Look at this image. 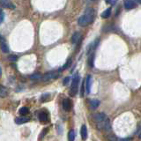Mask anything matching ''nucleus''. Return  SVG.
<instances>
[{
	"label": "nucleus",
	"mask_w": 141,
	"mask_h": 141,
	"mask_svg": "<svg viewBox=\"0 0 141 141\" xmlns=\"http://www.w3.org/2000/svg\"><path fill=\"white\" fill-rule=\"evenodd\" d=\"M95 10L92 8H88L82 16H80L78 19V24L80 26H87L91 25L95 21Z\"/></svg>",
	"instance_id": "obj_1"
},
{
	"label": "nucleus",
	"mask_w": 141,
	"mask_h": 141,
	"mask_svg": "<svg viewBox=\"0 0 141 141\" xmlns=\"http://www.w3.org/2000/svg\"><path fill=\"white\" fill-rule=\"evenodd\" d=\"M79 85V76L76 74L74 77L72 78V81H71V86L70 90V95L71 96H74L76 95V93H78Z\"/></svg>",
	"instance_id": "obj_2"
},
{
	"label": "nucleus",
	"mask_w": 141,
	"mask_h": 141,
	"mask_svg": "<svg viewBox=\"0 0 141 141\" xmlns=\"http://www.w3.org/2000/svg\"><path fill=\"white\" fill-rule=\"evenodd\" d=\"M96 127L100 131H110V123H109V119L107 118L106 120H104L103 122L96 124Z\"/></svg>",
	"instance_id": "obj_3"
},
{
	"label": "nucleus",
	"mask_w": 141,
	"mask_h": 141,
	"mask_svg": "<svg viewBox=\"0 0 141 141\" xmlns=\"http://www.w3.org/2000/svg\"><path fill=\"white\" fill-rule=\"evenodd\" d=\"M59 77V73L57 72V71H50V72L46 73L45 75H43L42 77V79L43 81H48V80L50 79H57V78Z\"/></svg>",
	"instance_id": "obj_4"
},
{
	"label": "nucleus",
	"mask_w": 141,
	"mask_h": 141,
	"mask_svg": "<svg viewBox=\"0 0 141 141\" xmlns=\"http://www.w3.org/2000/svg\"><path fill=\"white\" fill-rule=\"evenodd\" d=\"M107 116L105 115L104 113H97L95 115H93V119L95 122V124H99V123L103 122L104 120L107 119Z\"/></svg>",
	"instance_id": "obj_5"
},
{
	"label": "nucleus",
	"mask_w": 141,
	"mask_h": 141,
	"mask_svg": "<svg viewBox=\"0 0 141 141\" xmlns=\"http://www.w3.org/2000/svg\"><path fill=\"white\" fill-rule=\"evenodd\" d=\"M124 7L126 8L127 10L134 9L137 6L134 0H124Z\"/></svg>",
	"instance_id": "obj_6"
},
{
	"label": "nucleus",
	"mask_w": 141,
	"mask_h": 141,
	"mask_svg": "<svg viewBox=\"0 0 141 141\" xmlns=\"http://www.w3.org/2000/svg\"><path fill=\"white\" fill-rule=\"evenodd\" d=\"M93 83V79H92V76L88 75L86 79V93H90L91 92V86Z\"/></svg>",
	"instance_id": "obj_7"
},
{
	"label": "nucleus",
	"mask_w": 141,
	"mask_h": 141,
	"mask_svg": "<svg viewBox=\"0 0 141 141\" xmlns=\"http://www.w3.org/2000/svg\"><path fill=\"white\" fill-rule=\"evenodd\" d=\"M63 109L65 111H70L71 109V102L70 99H64L63 100Z\"/></svg>",
	"instance_id": "obj_8"
},
{
	"label": "nucleus",
	"mask_w": 141,
	"mask_h": 141,
	"mask_svg": "<svg viewBox=\"0 0 141 141\" xmlns=\"http://www.w3.org/2000/svg\"><path fill=\"white\" fill-rule=\"evenodd\" d=\"M0 4H1L3 7L9 8V9H14L15 5L11 3L9 0H0Z\"/></svg>",
	"instance_id": "obj_9"
},
{
	"label": "nucleus",
	"mask_w": 141,
	"mask_h": 141,
	"mask_svg": "<svg viewBox=\"0 0 141 141\" xmlns=\"http://www.w3.org/2000/svg\"><path fill=\"white\" fill-rule=\"evenodd\" d=\"M80 37H81V35H80V33H79V32L74 33L72 35V36H71V43H72V44H76L79 41Z\"/></svg>",
	"instance_id": "obj_10"
},
{
	"label": "nucleus",
	"mask_w": 141,
	"mask_h": 141,
	"mask_svg": "<svg viewBox=\"0 0 141 141\" xmlns=\"http://www.w3.org/2000/svg\"><path fill=\"white\" fill-rule=\"evenodd\" d=\"M0 46H1V50L4 53H8L9 52V48L7 46V44L5 43L4 40L3 38H0Z\"/></svg>",
	"instance_id": "obj_11"
},
{
	"label": "nucleus",
	"mask_w": 141,
	"mask_h": 141,
	"mask_svg": "<svg viewBox=\"0 0 141 141\" xmlns=\"http://www.w3.org/2000/svg\"><path fill=\"white\" fill-rule=\"evenodd\" d=\"M80 134H81V138L84 141L87 138V128L86 125H82L81 129H80Z\"/></svg>",
	"instance_id": "obj_12"
},
{
	"label": "nucleus",
	"mask_w": 141,
	"mask_h": 141,
	"mask_svg": "<svg viewBox=\"0 0 141 141\" xmlns=\"http://www.w3.org/2000/svg\"><path fill=\"white\" fill-rule=\"evenodd\" d=\"M8 95V90L5 86L0 85V97L4 98Z\"/></svg>",
	"instance_id": "obj_13"
},
{
	"label": "nucleus",
	"mask_w": 141,
	"mask_h": 141,
	"mask_svg": "<svg viewBox=\"0 0 141 141\" xmlns=\"http://www.w3.org/2000/svg\"><path fill=\"white\" fill-rule=\"evenodd\" d=\"M39 120L41 121L42 123H46L47 121L49 120V116H48V114L46 112H41L39 114Z\"/></svg>",
	"instance_id": "obj_14"
},
{
	"label": "nucleus",
	"mask_w": 141,
	"mask_h": 141,
	"mask_svg": "<svg viewBox=\"0 0 141 141\" xmlns=\"http://www.w3.org/2000/svg\"><path fill=\"white\" fill-rule=\"evenodd\" d=\"M29 120H30V118L28 117H17L15 119V123L17 124H23L25 123H28Z\"/></svg>",
	"instance_id": "obj_15"
},
{
	"label": "nucleus",
	"mask_w": 141,
	"mask_h": 141,
	"mask_svg": "<svg viewBox=\"0 0 141 141\" xmlns=\"http://www.w3.org/2000/svg\"><path fill=\"white\" fill-rule=\"evenodd\" d=\"M87 63H88V65L93 68L95 66V54L92 53V54H89L88 59H87Z\"/></svg>",
	"instance_id": "obj_16"
},
{
	"label": "nucleus",
	"mask_w": 141,
	"mask_h": 141,
	"mask_svg": "<svg viewBox=\"0 0 141 141\" xmlns=\"http://www.w3.org/2000/svg\"><path fill=\"white\" fill-rule=\"evenodd\" d=\"M89 106H90V108L92 109H95L100 106V102L98 100H91Z\"/></svg>",
	"instance_id": "obj_17"
},
{
	"label": "nucleus",
	"mask_w": 141,
	"mask_h": 141,
	"mask_svg": "<svg viewBox=\"0 0 141 141\" xmlns=\"http://www.w3.org/2000/svg\"><path fill=\"white\" fill-rule=\"evenodd\" d=\"M110 14H111V8H108L102 13V18H103V19H108V18L110 16Z\"/></svg>",
	"instance_id": "obj_18"
},
{
	"label": "nucleus",
	"mask_w": 141,
	"mask_h": 141,
	"mask_svg": "<svg viewBox=\"0 0 141 141\" xmlns=\"http://www.w3.org/2000/svg\"><path fill=\"white\" fill-rule=\"evenodd\" d=\"M75 139V131L73 130H71L68 133V140L69 141H74Z\"/></svg>",
	"instance_id": "obj_19"
},
{
	"label": "nucleus",
	"mask_w": 141,
	"mask_h": 141,
	"mask_svg": "<svg viewBox=\"0 0 141 141\" xmlns=\"http://www.w3.org/2000/svg\"><path fill=\"white\" fill-rule=\"evenodd\" d=\"M50 95H49V93H44V95H42L41 97V102H48V100H50Z\"/></svg>",
	"instance_id": "obj_20"
},
{
	"label": "nucleus",
	"mask_w": 141,
	"mask_h": 141,
	"mask_svg": "<svg viewBox=\"0 0 141 141\" xmlns=\"http://www.w3.org/2000/svg\"><path fill=\"white\" fill-rule=\"evenodd\" d=\"M85 91H86V79H85L83 81V83H82L81 90H80V97H83V96H84Z\"/></svg>",
	"instance_id": "obj_21"
},
{
	"label": "nucleus",
	"mask_w": 141,
	"mask_h": 141,
	"mask_svg": "<svg viewBox=\"0 0 141 141\" xmlns=\"http://www.w3.org/2000/svg\"><path fill=\"white\" fill-rule=\"evenodd\" d=\"M19 113L21 115H26V114L29 113V109L28 107H22V108L19 109Z\"/></svg>",
	"instance_id": "obj_22"
},
{
	"label": "nucleus",
	"mask_w": 141,
	"mask_h": 141,
	"mask_svg": "<svg viewBox=\"0 0 141 141\" xmlns=\"http://www.w3.org/2000/svg\"><path fill=\"white\" fill-rule=\"evenodd\" d=\"M107 139L108 141H117V137L114 134H109L107 136Z\"/></svg>",
	"instance_id": "obj_23"
},
{
	"label": "nucleus",
	"mask_w": 141,
	"mask_h": 141,
	"mask_svg": "<svg viewBox=\"0 0 141 141\" xmlns=\"http://www.w3.org/2000/svg\"><path fill=\"white\" fill-rule=\"evenodd\" d=\"M30 79H42V76L40 75L39 73H35V74L30 76Z\"/></svg>",
	"instance_id": "obj_24"
},
{
	"label": "nucleus",
	"mask_w": 141,
	"mask_h": 141,
	"mask_svg": "<svg viewBox=\"0 0 141 141\" xmlns=\"http://www.w3.org/2000/svg\"><path fill=\"white\" fill-rule=\"evenodd\" d=\"M8 59L10 60V61H12V62H15V61H17V60H18V57H17V56H14V55H11V56H9Z\"/></svg>",
	"instance_id": "obj_25"
},
{
	"label": "nucleus",
	"mask_w": 141,
	"mask_h": 141,
	"mask_svg": "<svg viewBox=\"0 0 141 141\" xmlns=\"http://www.w3.org/2000/svg\"><path fill=\"white\" fill-rule=\"evenodd\" d=\"M4 19V13L3 11L0 9V24L3 23Z\"/></svg>",
	"instance_id": "obj_26"
},
{
	"label": "nucleus",
	"mask_w": 141,
	"mask_h": 141,
	"mask_svg": "<svg viewBox=\"0 0 141 141\" xmlns=\"http://www.w3.org/2000/svg\"><path fill=\"white\" fill-rule=\"evenodd\" d=\"M71 59H69L68 61H67V63H66V64H64V66H63V68H62V69H63V70H64V69H67L69 66L71 65Z\"/></svg>",
	"instance_id": "obj_27"
},
{
	"label": "nucleus",
	"mask_w": 141,
	"mask_h": 141,
	"mask_svg": "<svg viewBox=\"0 0 141 141\" xmlns=\"http://www.w3.org/2000/svg\"><path fill=\"white\" fill-rule=\"evenodd\" d=\"M48 131H49V128H45V130H43V131H42V132L41 133V135H40V139L42 138L44 136L46 135V133L48 132Z\"/></svg>",
	"instance_id": "obj_28"
},
{
	"label": "nucleus",
	"mask_w": 141,
	"mask_h": 141,
	"mask_svg": "<svg viewBox=\"0 0 141 141\" xmlns=\"http://www.w3.org/2000/svg\"><path fill=\"white\" fill-rule=\"evenodd\" d=\"M69 81H70V78H69V77L65 78V79H64V81H63V84H64V86H66V85H68Z\"/></svg>",
	"instance_id": "obj_29"
},
{
	"label": "nucleus",
	"mask_w": 141,
	"mask_h": 141,
	"mask_svg": "<svg viewBox=\"0 0 141 141\" xmlns=\"http://www.w3.org/2000/svg\"><path fill=\"white\" fill-rule=\"evenodd\" d=\"M132 138H121L120 141H132Z\"/></svg>",
	"instance_id": "obj_30"
},
{
	"label": "nucleus",
	"mask_w": 141,
	"mask_h": 141,
	"mask_svg": "<svg viewBox=\"0 0 141 141\" xmlns=\"http://www.w3.org/2000/svg\"><path fill=\"white\" fill-rule=\"evenodd\" d=\"M106 2H107V3H111V2H112V0H106Z\"/></svg>",
	"instance_id": "obj_31"
},
{
	"label": "nucleus",
	"mask_w": 141,
	"mask_h": 141,
	"mask_svg": "<svg viewBox=\"0 0 141 141\" xmlns=\"http://www.w3.org/2000/svg\"><path fill=\"white\" fill-rule=\"evenodd\" d=\"M1 75H2V70L1 68H0V77H1Z\"/></svg>",
	"instance_id": "obj_32"
},
{
	"label": "nucleus",
	"mask_w": 141,
	"mask_h": 141,
	"mask_svg": "<svg viewBox=\"0 0 141 141\" xmlns=\"http://www.w3.org/2000/svg\"><path fill=\"white\" fill-rule=\"evenodd\" d=\"M136 1H137V2H138V3H139V4H141V0H136Z\"/></svg>",
	"instance_id": "obj_33"
},
{
	"label": "nucleus",
	"mask_w": 141,
	"mask_h": 141,
	"mask_svg": "<svg viewBox=\"0 0 141 141\" xmlns=\"http://www.w3.org/2000/svg\"><path fill=\"white\" fill-rule=\"evenodd\" d=\"M138 138H139V139H141V132L139 133V135H138Z\"/></svg>",
	"instance_id": "obj_34"
},
{
	"label": "nucleus",
	"mask_w": 141,
	"mask_h": 141,
	"mask_svg": "<svg viewBox=\"0 0 141 141\" xmlns=\"http://www.w3.org/2000/svg\"><path fill=\"white\" fill-rule=\"evenodd\" d=\"M89 1H95V0H89Z\"/></svg>",
	"instance_id": "obj_35"
}]
</instances>
